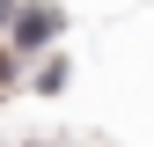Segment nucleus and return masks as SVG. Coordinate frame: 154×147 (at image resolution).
Returning a JSON list of instances; mask_svg holds the SVG:
<instances>
[{
	"label": "nucleus",
	"mask_w": 154,
	"mask_h": 147,
	"mask_svg": "<svg viewBox=\"0 0 154 147\" xmlns=\"http://www.w3.org/2000/svg\"><path fill=\"white\" fill-rule=\"evenodd\" d=\"M59 30H66V8H51V0H15V15H8V30H0V44H8V52H44Z\"/></svg>",
	"instance_id": "1"
},
{
	"label": "nucleus",
	"mask_w": 154,
	"mask_h": 147,
	"mask_svg": "<svg viewBox=\"0 0 154 147\" xmlns=\"http://www.w3.org/2000/svg\"><path fill=\"white\" fill-rule=\"evenodd\" d=\"M51 88H66V59H51V66H37V96H51Z\"/></svg>",
	"instance_id": "2"
},
{
	"label": "nucleus",
	"mask_w": 154,
	"mask_h": 147,
	"mask_svg": "<svg viewBox=\"0 0 154 147\" xmlns=\"http://www.w3.org/2000/svg\"><path fill=\"white\" fill-rule=\"evenodd\" d=\"M8 74H15V66H8V44H0V88H8Z\"/></svg>",
	"instance_id": "3"
},
{
	"label": "nucleus",
	"mask_w": 154,
	"mask_h": 147,
	"mask_svg": "<svg viewBox=\"0 0 154 147\" xmlns=\"http://www.w3.org/2000/svg\"><path fill=\"white\" fill-rule=\"evenodd\" d=\"M8 15H15V0H0V30H8Z\"/></svg>",
	"instance_id": "4"
}]
</instances>
